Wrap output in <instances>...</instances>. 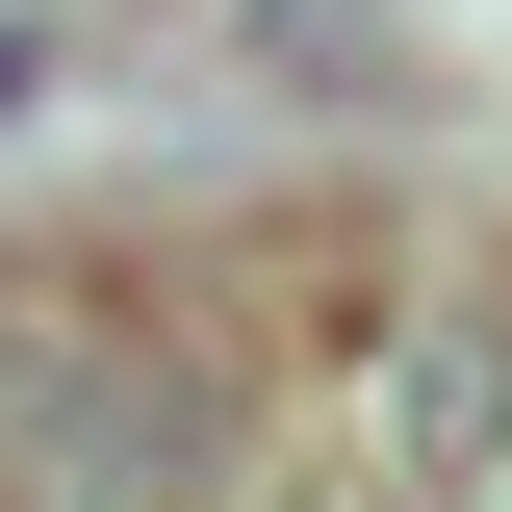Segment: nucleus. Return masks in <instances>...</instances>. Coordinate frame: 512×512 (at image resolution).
<instances>
[{
	"label": "nucleus",
	"mask_w": 512,
	"mask_h": 512,
	"mask_svg": "<svg viewBox=\"0 0 512 512\" xmlns=\"http://www.w3.org/2000/svg\"><path fill=\"white\" fill-rule=\"evenodd\" d=\"M0 512H231V384H205V359H103V333H77L52 410L0 436Z\"/></svg>",
	"instance_id": "1"
},
{
	"label": "nucleus",
	"mask_w": 512,
	"mask_h": 512,
	"mask_svg": "<svg viewBox=\"0 0 512 512\" xmlns=\"http://www.w3.org/2000/svg\"><path fill=\"white\" fill-rule=\"evenodd\" d=\"M384 461H410V487H487V461H512V308H487V282L384 333Z\"/></svg>",
	"instance_id": "2"
},
{
	"label": "nucleus",
	"mask_w": 512,
	"mask_h": 512,
	"mask_svg": "<svg viewBox=\"0 0 512 512\" xmlns=\"http://www.w3.org/2000/svg\"><path fill=\"white\" fill-rule=\"evenodd\" d=\"M384 512H487V487H384Z\"/></svg>",
	"instance_id": "3"
}]
</instances>
